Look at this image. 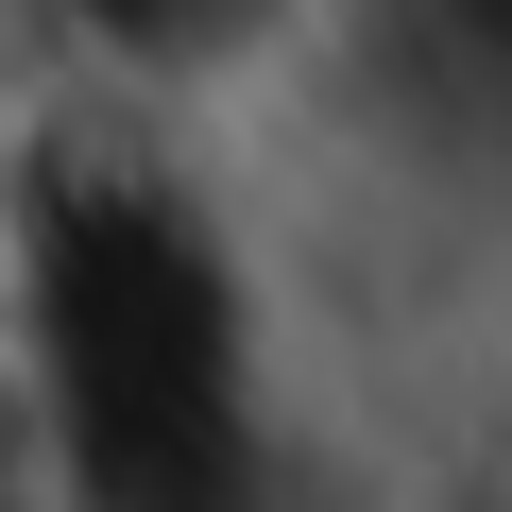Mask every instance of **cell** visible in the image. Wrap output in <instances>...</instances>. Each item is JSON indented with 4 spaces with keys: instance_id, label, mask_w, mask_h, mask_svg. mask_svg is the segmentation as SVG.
I'll use <instances>...</instances> for the list:
<instances>
[{
    "instance_id": "obj_1",
    "label": "cell",
    "mask_w": 512,
    "mask_h": 512,
    "mask_svg": "<svg viewBox=\"0 0 512 512\" xmlns=\"http://www.w3.org/2000/svg\"><path fill=\"white\" fill-rule=\"evenodd\" d=\"M0 461H18V376H0Z\"/></svg>"
}]
</instances>
